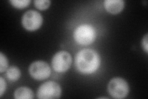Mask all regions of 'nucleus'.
<instances>
[{"label": "nucleus", "mask_w": 148, "mask_h": 99, "mask_svg": "<svg viewBox=\"0 0 148 99\" xmlns=\"http://www.w3.org/2000/svg\"><path fill=\"white\" fill-rule=\"evenodd\" d=\"M14 98L16 99H32L34 98V94L30 88L21 87L15 91Z\"/></svg>", "instance_id": "9"}, {"label": "nucleus", "mask_w": 148, "mask_h": 99, "mask_svg": "<svg viewBox=\"0 0 148 99\" xmlns=\"http://www.w3.org/2000/svg\"><path fill=\"white\" fill-rule=\"evenodd\" d=\"M43 23V17L41 14L34 10L25 12L22 18V24L25 29L29 31L36 30Z\"/></svg>", "instance_id": "6"}, {"label": "nucleus", "mask_w": 148, "mask_h": 99, "mask_svg": "<svg viewBox=\"0 0 148 99\" xmlns=\"http://www.w3.org/2000/svg\"><path fill=\"white\" fill-rule=\"evenodd\" d=\"M6 84L4 79L1 77L0 78V96H2L4 92L6 90Z\"/></svg>", "instance_id": "14"}, {"label": "nucleus", "mask_w": 148, "mask_h": 99, "mask_svg": "<svg viewBox=\"0 0 148 99\" xmlns=\"http://www.w3.org/2000/svg\"><path fill=\"white\" fill-rule=\"evenodd\" d=\"M108 89L110 95L115 98L126 97L129 92L128 83L120 78H115L111 79Z\"/></svg>", "instance_id": "3"}, {"label": "nucleus", "mask_w": 148, "mask_h": 99, "mask_svg": "<svg viewBox=\"0 0 148 99\" xmlns=\"http://www.w3.org/2000/svg\"><path fill=\"white\" fill-rule=\"evenodd\" d=\"M143 47L146 53L148 52V42H147V34H146L143 39L142 42Z\"/></svg>", "instance_id": "15"}, {"label": "nucleus", "mask_w": 148, "mask_h": 99, "mask_svg": "<svg viewBox=\"0 0 148 99\" xmlns=\"http://www.w3.org/2000/svg\"><path fill=\"white\" fill-rule=\"evenodd\" d=\"M72 58L71 54L66 51H60L56 53L52 60V66L58 73H64L71 67Z\"/></svg>", "instance_id": "5"}, {"label": "nucleus", "mask_w": 148, "mask_h": 99, "mask_svg": "<svg viewBox=\"0 0 148 99\" xmlns=\"http://www.w3.org/2000/svg\"><path fill=\"white\" fill-rule=\"evenodd\" d=\"M61 95V88L54 81H48L43 84L37 91V97L42 99L58 98Z\"/></svg>", "instance_id": "4"}, {"label": "nucleus", "mask_w": 148, "mask_h": 99, "mask_svg": "<svg viewBox=\"0 0 148 99\" xmlns=\"http://www.w3.org/2000/svg\"><path fill=\"white\" fill-rule=\"evenodd\" d=\"M99 64V55L93 50L83 49L76 55V68L82 73L91 74L94 73L98 68Z\"/></svg>", "instance_id": "1"}, {"label": "nucleus", "mask_w": 148, "mask_h": 99, "mask_svg": "<svg viewBox=\"0 0 148 99\" xmlns=\"http://www.w3.org/2000/svg\"><path fill=\"white\" fill-rule=\"evenodd\" d=\"M8 66V61L6 56L3 53H0V72L3 73L7 69Z\"/></svg>", "instance_id": "13"}, {"label": "nucleus", "mask_w": 148, "mask_h": 99, "mask_svg": "<svg viewBox=\"0 0 148 99\" xmlns=\"http://www.w3.org/2000/svg\"><path fill=\"white\" fill-rule=\"evenodd\" d=\"M104 4L106 9L109 12L116 15L123 10L125 1L123 0H106Z\"/></svg>", "instance_id": "8"}, {"label": "nucleus", "mask_w": 148, "mask_h": 99, "mask_svg": "<svg viewBox=\"0 0 148 99\" xmlns=\"http://www.w3.org/2000/svg\"><path fill=\"white\" fill-rule=\"evenodd\" d=\"M73 37L78 44L89 45L95 41L96 32L94 28L90 25H82L75 29L73 33Z\"/></svg>", "instance_id": "2"}, {"label": "nucleus", "mask_w": 148, "mask_h": 99, "mask_svg": "<svg viewBox=\"0 0 148 99\" xmlns=\"http://www.w3.org/2000/svg\"><path fill=\"white\" fill-rule=\"evenodd\" d=\"M10 3L13 6L21 9L29 6V4L30 3V0H11Z\"/></svg>", "instance_id": "11"}, {"label": "nucleus", "mask_w": 148, "mask_h": 99, "mask_svg": "<svg viewBox=\"0 0 148 99\" xmlns=\"http://www.w3.org/2000/svg\"><path fill=\"white\" fill-rule=\"evenodd\" d=\"M6 75L8 78L12 81H16L21 76V71L19 69L15 66H12L7 70Z\"/></svg>", "instance_id": "10"}, {"label": "nucleus", "mask_w": 148, "mask_h": 99, "mask_svg": "<svg viewBox=\"0 0 148 99\" xmlns=\"http://www.w3.org/2000/svg\"><path fill=\"white\" fill-rule=\"evenodd\" d=\"M51 4V1L49 0H35L34 1V4L36 8L40 10H44L47 9Z\"/></svg>", "instance_id": "12"}, {"label": "nucleus", "mask_w": 148, "mask_h": 99, "mask_svg": "<svg viewBox=\"0 0 148 99\" xmlns=\"http://www.w3.org/2000/svg\"><path fill=\"white\" fill-rule=\"evenodd\" d=\"M29 73L35 79L42 81L50 76L51 69L48 64L45 61H36L30 64Z\"/></svg>", "instance_id": "7"}]
</instances>
